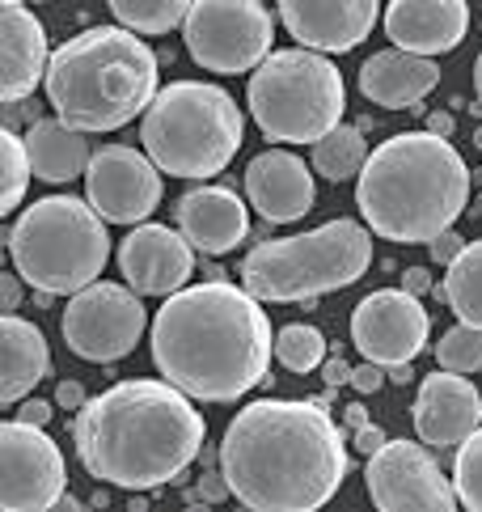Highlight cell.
I'll list each match as a JSON object with an SVG mask.
<instances>
[{"label": "cell", "instance_id": "obj_1", "mask_svg": "<svg viewBox=\"0 0 482 512\" xmlns=\"http://www.w3.org/2000/svg\"><path fill=\"white\" fill-rule=\"evenodd\" d=\"M326 407V398H258L241 407L220 441L233 500L254 512H313L335 500L347 445Z\"/></svg>", "mask_w": 482, "mask_h": 512}, {"label": "cell", "instance_id": "obj_2", "mask_svg": "<svg viewBox=\"0 0 482 512\" xmlns=\"http://www.w3.org/2000/svg\"><path fill=\"white\" fill-rule=\"evenodd\" d=\"M153 364L199 402L246 398L275 356L271 318L250 288L208 280L178 288L153 318Z\"/></svg>", "mask_w": 482, "mask_h": 512}, {"label": "cell", "instance_id": "obj_3", "mask_svg": "<svg viewBox=\"0 0 482 512\" xmlns=\"http://www.w3.org/2000/svg\"><path fill=\"white\" fill-rule=\"evenodd\" d=\"M208 424L174 381L132 377L94 394L72 415V445L85 474L123 491L174 483L203 453Z\"/></svg>", "mask_w": 482, "mask_h": 512}, {"label": "cell", "instance_id": "obj_4", "mask_svg": "<svg viewBox=\"0 0 482 512\" xmlns=\"http://www.w3.org/2000/svg\"><path fill=\"white\" fill-rule=\"evenodd\" d=\"M364 225L385 242L423 246L453 229L470 204V166L449 136L398 132L368 153L356 178Z\"/></svg>", "mask_w": 482, "mask_h": 512}, {"label": "cell", "instance_id": "obj_5", "mask_svg": "<svg viewBox=\"0 0 482 512\" xmlns=\"http://www.w3.org/2000/svg\"><path fill=\"white\" fill-rule=\"evenodd\" d=\"M47 102L81 132H115L157 98V56L136 30L94 26L51 51Z\"/></svg>", "mask_w": 482, "mask_h": 512}, {"label": "cell", "instance_id": "obj_6", "mask_svg": "<svg viewBox=\"0 0 482 512\" xmlns=\"http://www.w3.org/2000/svg\"><path fill=\"white\" fill-rule=\"evenodd\" d=\"M5 250L26 284L51 297H72L102 276L110 237L89 199L47 195L17 216V225L5 233Z\"/></svg>", "mask_w": 482, "mask_h": 512}, {"label": "cell", "instance_id": "obj_7", "mask_svg": "<svg viewBox=\"0 0 482 512\" xmlns=\"http://www.w3.org/2000/svg\"><path fill=\"white\" fill-rule=\"evenodd\" d=\"M140 144L161 174L212 178L241 149V111L212 81H174L140 115Z\"/></svg>", "mask_w": 482, "mask_h": 512}, {"label": "cell", "instance_id": "obj_8", "mask_svg": "<svg viewBox=\"0 0 482 512\" xmlns=\"http://www.w3.org/2000/svg\"><path fill=\"white\" fill-rule=\"evenodd\" d=\"M368 267L373 233L351 216H339L309 233L258 242L241 259V288H250L258 301H318L364 280Z\"/></svg>", "mask_w": 482, "mask_h": 512}, {"label": "cell", "instance_id": "obj_9", "mask_svg": "<svg viewBox=\"0 0 482 512\" xmlns=\"http://www.w3.org/2000/svg\"><path fill=\"white\" fill-rule=\"evenodd\" d=\"M254 127L275 144H318L343 123V72L322 51H271L246 85Z\"/></svg>", "mask_w": 482, "mask_h": 512}, {"label": "cell", "instance_id": "obj_10", "mask_svg": "<svg viewBox=\"0 0 482 512\" xmlns=\"http://www.w3.org/2000/svg\"><path fill=\"white\" fill-rule=\"evenodd\" d=\"M182 39L199 68L237 77L271 56L275 22L263 0H195L182 22Z\"/></svg>", "mask_w": 482, "mask_h": 512}, {"label": "cell", "instance_id": "obj_11", "mask_svg": "<svg viewBox=\"0 0 482 512\" xmlns=\"http://www.w3.org/2000/svg\"><path fill=\"white\" fill-rule=\"evenodd\" d=\"M60 331L72 356H81L89 364H110L136 352V343L148 331V309L132 284L123 288V284L94 280L89 288L72 292V301L64 305Z\"/></svg>", "mask_w": 482, "mask_h": 512}, {"label": "cell", "instance_id": "obj_12", "mask_svg": "<svg viewBox=\"0 0 482 512\" xmlns=\"http://www.w3.org/2000/svg\"><path fill=\"white\" fill-rule=\"evenodd\" d=\"M68 487V466L60 445L26 419L0 424V508L43 512L55 508Z\"/></svg>", "mask_w": 482, "mask_h": 512}, {"label": "cell", "instance_id": "obj_13", "mask_svg": "<svg viewBox=\"0 0 482 512\" xmlns=\"http://www.w3.org/2000/svg\"><path fill=\"white\" fill-rule=\"evenodd\" d=\"M161 170L157 161L127 149V144H102L89 157L85 170V199L98 208L102 221L110 225H144L153 208L161 204Z\"/></svg>", "mask_w": 482, "mask_h": 512}, {"label": "cell", "instance_id": "obj_14", "mask_svg": "<svg viewBox=\"0 0 482 512\" xmlns=\"http://www.w3.org/2000/svg\"><path fill=\"white\" fill-rule=\"evenodd\" d=\"M368 500L385 512L398 508H457L453 479H444L436 457L419 441H385L377 453H368Z\"/></svg>", "mask_w": 482, "mask_h": 512}, {"label": "cell", "instance_id": "obj_15", "mask_svg": "<svg viewBox=\"0 0 482 512\" xmlns=\"http://www.w3.org/2000/svg\"><path fill=\"white\" fill-rule=\"evenodd\" d=\"M428 331H432V318L423 301L415 292L406 288H377L356 305L351 314V343L360 347L364 360L373 364H411L423 343H428Z\"/></svg>", "mask_w": 482, "mask_h": 512}, {"label": "cell", "instance_id": "obj_16", "mask_svg": "<svg viewBox=\"0 0 482 512\" xmlns=\"http://www.w3.org/2000/svg\"><path fill=\"white\" fill-rule=\"evenodd\" d=\"M119 271L140 297H174L195 271V246L182 229L144 221L119 242Z\"/></svg>", "mask_w": 482, "mask_h": 512}, {"label": "cell", "instance_id": "obj_17", "mask_svg": "<svg viewBox=\"0 0 482 512\" xmlns=\"http://www.w3.org/2000/svg\"><path fill=\"white\" fill-rule=\"evenodd\" d=\"M275 5H280V22L301 47L339 56L368 39L381 0H275Z\"/></svg>", "mask_w": 482, "mask_h": 512}, {"label": "cell", "instance_id": "obj_18", "mask_svg": "<svg viewBox=\"0 0 482 512\" xmlns=\"http://www.w3.org/2000/svg\"><path fill=\"white\" fill-rule=\"evenodd\" d=\"M415 432L432 449H457L474 428H482V394L466 373H428L415 394Z\"/></svg>", "mask_w": 482, "mask_h": 512}, {"label": "cell", "instance_id": "obj_19", "mask_svg": "<svg viewBox=\"0 0 482 512\" xmlns=\"http://www.w3.org/2000/svg\"><path fill=\"white\" fill-rule=\"evenodd\" d=\"M246 195L267 225H292L313 208V174L296 153L267 149L246 166Z\"/></svg>", "mask_w": 482, "mask_h": 512}, {"label": "cell", "instance_id": "obj_20", "mask_svg": "<svg viewBox=\"0 0 482 512\" xmlns=\"http://www.w3.org/2000/svg\"><path fill=\"white\" fill-rule=\"evenodd\" d=\"M470 30L466 0H389L385 34L389 43L415 56H444L457 51Z\"/></svg>", "mask_w": 482, "mask_h": 512}, {"label": "cell", "instance_id": "obj_21", "mask_svg": "<svg viewBox=\"0 0 482 512\" xmlns=\"http://www.w3.org/2000/svg\"><path fill=\"white\" fill-rule=\"evenodd\" d=\"M47 34L26 5H5L0 13V98L5 106L26 102L47 81Z\"/></svg>", "mask_w": 482, "mask_h": 512}, {"label": "cell", "instance_id": "obj_22", "mask_svg": "<svg viewBox=\"0 0 482 512\" xmlns=\"http://www.w3.org/2000/svg\"><path fill=\"white\" fill-rule=\"evenodd\" d=\"M174 221L203 254H229L246 242L250 212L229 187H195L174 204Z\"/></svg>", "mask_w": 482, "mask_h": 512}, {"label": "cell", "instance_id": "obj_23", "mask_svg": "<svg viewBox=\"0 0 482 512\" xmlns=\"http://www.w3.org/2000/svg\"><path fill=\"white\" fill-rule=\"evenodd\" d=\"M440 85V68L432 56H415L402 47H385L360 68V94L385 111H411Z\"/></svg>", "mask_w": 482, "mask_h": 512}, {"label": "cell", "instance_id": "obj_24", "mask_svg": "<svg viewBox=\"0 0 482 512\" xmlns=\"http://www.w3.org/2000/svg\"><path fill=\"white\" fill-rule=\"evenodd\" d=\"M47 373H51V352L43 331L26 318L5 314L0 318V398L5 402L26 398Z\"/></svg>", "mask_w": 482, "mask_h": 512}, {"label": "cell", "instance_id": "obj_25", "mask_svg": "<svg viewBox=\"0 0 482 512\" xmlns=\"http://www.w3.org/2000/svg\"><path fill=\"white\" fill-rule=\"evenodd\" d=\"M26 153H30V166H34V178H43L47 187L51 182H72L89 170V132L81 127L64 123L60 115L55 119H34L30 132H26Z\"/></svg>", "mask_w": 482, "mask_h": 512}, {"label": "cell", "instance_id": "obj_26", "mask_svg": "<svg viewBox=\"0 0 482 512\" xmlns=\"http://www.w3.org/2000/svg\"><path fill=\"white\" fill-rule=\"evenodd\" d=\"M440 297L457 314V322L482 331V237L478 242H466V250L449 263V276H444Z\"/></svg>", "mask_w": 482, "mask_h": 512}, {"label": "cell", "instance_id": "obj_27", "mask_svg": "<svg viewBox=\"0 0 482 512\" xmlns=\"http://www.w3.org/2000/svg\"><path fill=\"white\" fill-rule=\"evenodd\" d=\"M364 161H368V144H364V132L356 123H339L335 132H326L318 144H313V170H318L326 182L360 178Z\"/></svg>", "mask_w": 482, "mask_h": 512}, {"label": "cell", "instance_id": "obj_28", "mask_svg": "<svg viewBox=\"0 0 482 512\" xmlns=\"http://www.w3.org/2000/svg\"><path fill=\"white\" fill-rule=\"evenodd\" d=\"M115 22L136 34H170L174 26L187 22L195 0H106Z\"/></svg>", "mask_w": 482, "mask_h": 512}, {"label": "cell", "instance_id": "obj_29", "mask_svg": "<svg viewBox=\"0 0 482 512\" xmlns=\"http://www.w3.org/2000/svg\"><path fill=\"white\" fill-rule=\"evenodd\" d=\"M30 178H34V166L26 153V136H13L5 127V132H0V212L5 216L22 204Z\"/></svg>", "mask_w": 482, "mask_h": 512}, {"label": "cell", "instance_id": "obj_30", "mask_svg": "<svg viewBox=\"0 0 482 512\" xmlns=\"http://www.w3.org/2000/svg\"><path fill=\"white\" fill-rule=\"evenodd\" d=\"M275 360H280L288 373H313V369H322V360H326L322 331H318V326H309V322L284 326V331L275 335Z\"/></svg>", "mask_w": 482, "mask_h": 512}, {"label": "cell", "instance_id": "obj_31", "mask_svg": "<svg viewBox=\"0 0 482 512\" xmlns=\"http://www.w3.org/2000/svg\"><path fill=\"white\" fill-rule=\"evenodd\" d=\"M453 491H457L461 508L482 512V428H474L466 441L457 445V457H453Z\"/></svg>", "mask_w": 482, "mask_h": 512}, {"label": "cell", "instance_id": "obj_32", "mask_svg": "<svg viewBox=\"0 0 482 512\" xmlns=\"http://www.w3.org/2000/svg\"><path fill=\"white\" fill-rule=\"evenodd\" d=\"M436 364L449 373H478L482 369V331H474L466 322L444 331L436 343Z\"/></svg>", "mask_w": 482, "mask_h": 512}, {"label": "cell", "instance_id": "obj_33", "mask_svg": "<svg viewBox=\"0 0 482 512\" xmlns=\"http://www.w3.org/2000/svg\"><path fill=\"white\" fill-rule=\"evenodd\" d=\"M428 246H432V263H436V267H449V263L457 259V254L466 250V242H461V237H457V229H444V233H436Z\"/></svg>", "mask_w": 482, "mask_h": 512}, {"label": "cell", "instance_id": "obj_34", "mask_svg": "<svg viewBox=\"0 0 482 512\" xmlns=\"http://www.w3.org/2000/svg\"><path fill=\"white\" fill-rule=\"evenodd\" d=\"M351 386H356V394H377L385 386V364H356L351 369Z\"/></svg>", "mask_w": 482, "mask_h": 512}, {"label": "cell", "instance_id": "obj_35", "mask_svg": "<svg viewBox=\"0 0 482 512\" xmlns=\"http://www.w3.org/2000/svg\"><path fill=\"white\" fill-rule=\"evenodd\" d=\"M225 496H233V487H229V479H225V470H208L199 479V500H225Z\"/></svg>", "mask_w": 482, "mask_h": 512}, {"label": "cell", "instance_id": "obj_36", "mask_svg": "<svg viewBox=\"0 0 482 512\" xmlns=\"http://www.w3.org/2000/svg\"><path fill=\"white\" fill-rule=\"evenodd\" d=\"M85 386L81 381H60V390H55V407H64V411H81L85 407Z\"/></svg>", "mask_w": 482, "mask_h": 512}, {"label": "cell", "instance_id": "obj_37", "mask_svg": "<svg viewBox=\"0 0 482 512\" xmlns=\"http://www.w3.org/2000/svg\"><path fill=\"white\" fill-rule=\"evenodd\" d=\"M322 381H326L330 390H335V386H347V381H351V364H347V360H339V356L322 360Z\"/></svg>", "mask_w": 482, "mask_h": 512}, {"label": "cell", "instance_id": "obj_38", "mask_svg": "<svg viewBox=\"0 0 482 512\" xmlns=\"http://www.w3.org/2000/svg\"><path fill=\"white\" fill-rule=\"evenodd\" d=\"M402 288H406V292H415V297H428V288H432V271H423V267H406V271H402Z\"/></svg>", "mask_w": 482, "mask_h": 512}, {"label": "cell", "instance_id": "obj_39", "mask_svg": "<svg viewBox=\"0 0 482 512\" xmlns=\"http://www.w3.org/2000/svg\"><path fill=\"white\" fill-rule=\"evenodd\" d=\"M17 419H26V424H34V428H43V424H51V402H43V398H30L22 411H17Z\"/></svg>", "mask_w": 482, "mask_h": 512}, {"label": "cell", "instance_id": "obj_40", "mask_svg": "<svg viewBox=\"0 0 482 512\" xmlns=\"http://www.w3.org/2000/svg\"><path fill=\"white\" fill-rule=\"evenodd\" d=\"M381 445H385V432L381 428H373V424L356 428V453H377Z\"/></svg>", "mask_w": 482, "mask_h": 512}, {"label": "cell", "instance_id": "obj_41", "mask_svg": "<svg viewBox=\"0 0 482 512\" xmlns=\"http://www.w3.org/2000/svg\"><path fill=\"white\" fill-rule=\"evenodd\" d=\"M0 284H5V314H13V309L22 305V284H17V276H13V271H9V276L0 280Z\"/></svg>", "mask_w": 482, "mask_h": 512}, {"label": "cell", "instance_id": "obj_42", "mask_svg": "<svg viewBox=\"0 0 482 512\" xmlns=\"http://www.w3.org/2000/svg\"><path fill=\"white\" fill-rule=\"evenodd\" d=\"M428 132H436V136H453V115H444V111L428 115Z\"/></svg>", "mask_w": 482, "mask_h": 512}, {"label": "cell", "instance_id": "obj_43", "mask_svg": "<svg viewBox=\"0 0 482 512\" xmlns=\"http://www.w3.org/2000/svg\"><path fill=\"white\" fill-rule=\"evenodd\" d=\"M343 419H347V428H364V424H368V415H364V407H360V402H351Z\"/></svg>", "mask_w": 482, "mask_h": 512}, {"label": "cell", "instance_id": "obj_44", "mask_svg": "<svg viewBox=\"0 0 482 512\" xmlns=\"http://www.w3.org/2000/svg\"><path fill=\"white\" fill-rule=\"evenodd\" d=\"M411 377H415V373H411V364H394V369H389V381H394V386H406Z\"/></svg>", "mask_w": 482, "mask_h": 512}, {"label": "cell", "instance_id": "obj_45", "mask_svg": "<svg viewBox=\"0 0 482 512\" xmlns=\"http://www.w3.org/2000/svg\"><path fill=\"white\" fill-rule=\"evenodd\" d=\"M55 508H68V512H77V508H85L77 496H68V491H64V496H60V504H55Z\"/></svg>", "mask_w": 482, "mask_h": 512}, {"label": "cell", "instance_id": "obj_46", "mask_svg": "<svg viewBox=\"0 0 482 512\" xmlns=\"http://www.w3.org/2000/svg\"><path fill=\"white\" fill-rule=\"evenodd\" d=\"M474 89H478V102H482V51H478V60H474Z\"/></svg>", "mask_w": 482, "mask_h": 512}, {"label": "cell", "instance_id": "obj_47", "mask_svg": "<svg viewBox=\"0 0 482 512\" xmlns=\"http://www.w3.org/2000/svg\"><path fill=\"white\" fill-rule=\"evenodd\" d=\"M474 144H478V149H482V127H478V132H474Z\"/></svg>", "mask_w": 482, "mask_h": 512}, {"label": "cell", "instance_id": "obj_48", "mask_svg": "<svg viewBox=\"0 0 482 512\" xmlns=\"http://www.w3.org/2000/svg\"><path fill=\"white\" fill-rule=\"evenodd\" d=\"M5 5H26V0H5Z\"/></svg>", "mask_w": 482, "mask_h": 512}]
</instances>
